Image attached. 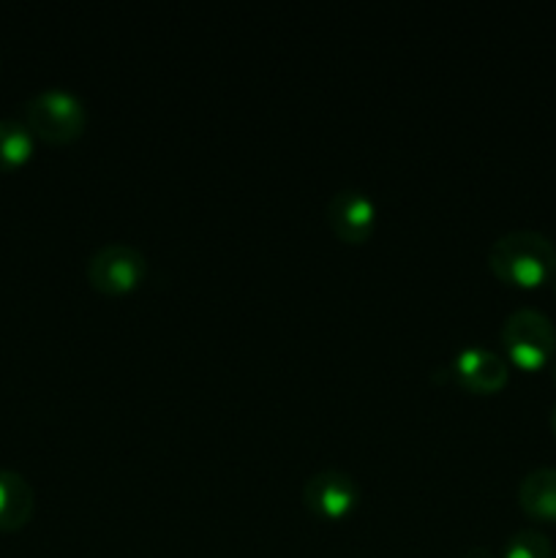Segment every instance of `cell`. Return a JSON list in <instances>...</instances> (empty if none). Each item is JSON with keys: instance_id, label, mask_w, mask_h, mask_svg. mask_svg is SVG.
<instances>
[{"instance_id": "obj_1", "label": "cell", "mask_w": 556, "mask_h": 558, "mask_svg": "<svg viewBox=\"0 0 556 558\" xmlns=\"http://www.w3.org/2000/svg\"><path fill=\"white\" fill-rule=\"evenodd\" d=\"M488 267L507 283L540 287L556 276V245L543 232L512 229L491 243Z\"/></svg>"}, {"instance_id": "obj_12", "label": "cell", "mask_w": 556, "mask_h": 558, "mask_svg": "<svg viewBox=\"0 0 556 558\" xmlns=\"http://www.w3.org/2000/svg\"><path fill=\"white\" fill-rule=\"evenodd\" d=\"M461 558H496L494 550L485 548V545H472Z\"/></svg>"}, {"instance_id": "obj_2", "label": "cell", "mask_w": 556, "mask_h": 558, "mask_svg": "<svg viewBox=\"0 0 556 558\" xmlns=\"http://www.w3.org/2000/svg\"><path fill=\"white\" fill-rule=\"evenodd\" d=\"M25 125L49 145H69L87 125L85 101L65 87H44L27 98Z\"/></svg>"}, {"instance_id": "obj_4", "label": "cell", "mask_w": 556, "mask_h": 558, "mask_svg": "<svg viewBox=\"0 0 556 558\" xmlns=\"http://www.w3.org/2000/svg\"><path fill=\"white\" fill-rule=\"evenodd\" d=\"M87 281L93 289L104 294H125L142 283L147 276V256L131 243L101 245L96 254L87 259Z\"/></svg>"}, {"instance_id": "obj_10", "label": "cell", "mask_w": 556, "mask_h": 558, "mask_svg": "<svg viewBox=\"0 0 556 558\" xmlns=\"http://www.w3.org/2000/svg\"><path fill=\"white\" fill-rule=\"evenodd\" d=\"M33 145L36 136L22 120L0 118V172H11L31 161Z\"/></svg>"}, {"instance_id": "obj_14", "label": "cell", "mask_w": 556, "mask_h": 558, "mask_svg": "<svg viewBox=\"0 0 556 558\" xmlns=\"http://www.w3.org/2000/svg\"><path fill=\"white\" fill-rule=\"evenodd\" d=\"M551 376H554V381H556V363L551 365Z\"/></svg>"}, {"instance_id": "obj_15", "label": "cell", "mask_w": 556, "mask_h": 558, "mask_svg": "<svg viewBox=\"0 0 556 558\" xmlns=\"http://www.w3.org/2000/svg\"><path fill=\"white\" fill-rule=\"evenodd\" d=\"M554 292H556V281H554Z\"/></svg>"}, {"instance_id": "obj_9", "label": "cell", "mask_w": 556, "mask_h": 558, "mask_svg": "<svg viewBox=\"0 0 556 558\" xmlns=\"http://www.w3.org/2000/svg\"><path fill=\"white\" fill-rule=\"evenodd\" d=\"M518 505L534 521L556 523V466H537L518 485Z\"/></svg>"}, {"instance_id": "obj_13", "label": "cell", "mask_w": 556, "mask_h": 558, "mask_svg": "<svg viewBox=\"0 0 556 558\" xmlns=\"http://www.w3.org/2000/svg\"><path fill=\"white\" fill-rule=\"evenodd\" d=\"M551 430H554V434H556V403H554V407H551Z\"/></svg>"}, {"instance_id": "obj_11", "label": "cell", "mask_w": 556, "mask_h": 558, "mask_svg": "<svg viewBox=\"0 0 556 558\" xmlns=\"http://www.w3.org/2000/svg\"><path fill=\"white\" fill-rule=\"evenodd\" d=\"M501 558H554V543L540 529H518L505 543Z\"/></svg>"}, {"instance_id": "obj_6", "label": "cell", "mask_w": 556, "mask_h": 558, "mask_svg": "<svg viewBox=\"0 0 556 558\" xmlns=\"http://www.w3.org/2000/svg\"><path fill=\"white\" fill-rule=\"evenodd\" d=\"M376 216V202L360 189H341L327 202V223L347 243H365L374 234Z\"/></svg>"}, {"instance_id": "obj_8", "label": "cell", "mask_w": 556, "mask_h": 558, "mask_svg": "<svg viewBox=\"0 0 556 558\" xmlns=\"http://www.w3.org/2000/svg\"><path fill=\"white\" fill-rule=\"evenodd\" d=\"M36 510V494L25 474L0 469V532H20Z\"/></svg>"}, {"instance_id": "obj_5", "label": "cell", "mask_w": 556, "mask_h": 558, "mask_svg": "<svg viewBox=\"0 0 556 558\" xmlns=\"http://www.w3.org/2000/svg\"><path fill=\"white\" fill-rule=\"evenodd\" d=\"M358 480L343 469H319L303 483V505L319 518H330V521L347 518L358 507Z\"/></svg>"}, {"instance_id": "obj_3", "label": "cell", "mask_w": 556, "mask_h": 558, "mask_svg": "<svg viewBox=\"0 0 556 558\" xmlns=\"http://www.w3.org/2000/svg\"><path fill=\"white\" fill-rule=\"evenodd\" d=\"M501 347L518 368H543L556 352L554 322L537 308L512 311L501 325Z\"/></svg>"}, {"instance_id": "obj_7", "label": "cell", "mask_w": 556, "mask_h": 558, "mask_svg": "<svg viewBox=\"0 0 556 558\" xmlns=\"http://www.w3.org/2000/svg\"><path fill=\"white\" fill-rule=\"evenodd\" d=\"M450 368V374L474 392H499L510 379L507 360L488 347H463Z\"/></svg>"}]
</instances>
